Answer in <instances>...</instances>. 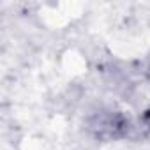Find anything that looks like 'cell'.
I'll return each mask as SVG.
<instances>
[{"mask_svg": "<svg viewBox=\"0 0 150 150\" xmlns=\"http://www.w3.org/2000/svg\"><path fill=\"white\" fill-rule=\"evenodd\" d=\"M85 127L88 134L97 141L124 139L134 129L127 113L115 108H99L97 111L90 113L85 122Z\"/></svg>", "mask_w": 150, "mask_h": 150, "instance_id": "6da1fadb", "label": "cell"}]
</instances>
